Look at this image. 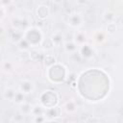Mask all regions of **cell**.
<instances>
[{"instance_id": "6da1fadb", "label": "cell", "mask_w": 123, "mask_h": 123, "mask_svg": "<svg viewBox=\"0 0 123 123\" xmlns=\"http://www.w3.org/2000/svg\"><path fill=\"white\" fill-rule=\"evenodd\" d=\"M67 75V68L61 62H57L53 66L46 69V77L49 82L54 85H60L63 83L66 80Z\"/></svg>"}, {"instance_id": "7a4b0ae2", "label": "cell", "mask_w": 123, "mask_h": 123, "mask_svg": "<svg viewBox=\"0 0 123 123\" xmlns=\"http://www.w3.org/2000/svg\"><path fill=\"white\" fill-rule=\"evenodd\" d=\"M23 38L28 41L32 48H36L41 46L44 40V36L40 28L37 26H31L23 32Z\"/></svg>"}, {"instance_id": "3957f363", "label": "cell", "mask_w": 123, "mask_h": 123, "mask_svg": "<svg viewBox=\"0 0 123 123\" xmlns=\"http://www.w3.org/2000/svg\"><path fill=\"white\" fill-rule=\"evenodd\" d=\"M59 103H60L59 94L52 89H46L39 94L38 104L42 106L44 109L56 107L59 105Z\"/></svg>"}, {"instance_id": "277c9868", "label": "cell", "mask_w": 123, "mask_h": 123, "mask_svg": "<svg viewBox=\"0 0 123 123\" xmlns=\"http://www.w3.org/2000/svg\"><path fill=\"white\" fill-rule=\"evenodd\" d=\"M67 24L75 30H79L85 23L84 15L79 12H72L67 15Z\"/></svg>"}, {"instance_id": "5b68a950", "label": "cell", "mask_w": 123, "mask_h": 123, "mask_svg": "<svg viewBox=\"0 0 123 123\" xmlns=\"http://www.w3.org/2000/svg\"><path fill=\"white\" fill-rule=\"evenodd\" d=\"M36 89V85L32 80L29 79H21L17 85V90L22 92L25 95L32 94Z\"/></svg>"}, {"instance_id": "8992f818", "label": "cell", "mask_w": 123, "mask_h": 123, "mask_svg": "<svg viewBox=\"0 0 123 123\" xmlns=\"http://www.w3.org/2000/svg\"><path fill=\"white\" fill-rule=\"evenodd\" d=\"M62 113V108L56 106L53 108L45 109L44 111V117L46 120H56L61 117Z\"/></svg>"}, {"instance_id": "52a82bcc", "label": "cell", "mask_w": 123, "mask_h": 123, "mask_svg": "<svg viewBox=\"0 0 123 123\" xmlns=\"http://www.w3.org/2000/svg\"><path fill=\"white\" fill-rule=\"evenodd\" d=\"M78 52L80 56L85 60H89L94 55V49L89 43H84L78 47Z\"/></svg>"}, {"instance_id": "ba28073f", "label": "cell", "mask_w": 123, "mask_h": 123, "mask_svg": "<svg viewBox=\"0 0 123 123\" xmlns=\"http://www.w3.org/2000/svg\"><path fill=\"white\" fill-rule=\"evenodd\" d=\"M12 28L14 30H18V31H21V32H24L29 27H31L29 25L28 19H26L25 17H14L13 20H12Z\"/></svg>"}, {"instance_id": "9c48e42d", "label": "cell", "mask_w": 123, "mask_h": 123, "mask_svg": "<svg viewBox=\"0 0 123 123\" xmlns=\"http://www.w3.org/2000/svg\"><path fill=\"white\" fill-rule=\"evenodd\" d=\"M62 111L67 114H73L78 111V104L75 99H69L62 105Z\"/></svg>"}, {"instance_id": "30bf717a", "label": "cell", "mask_w": 123, "mask_h": 123, "mask_svg": "<svg viewBox=\"0 0 123 123\" xmlns=\"http://www.w3.org/2000/svg\"><path fill=\"white\" fill-rule=\"evenodd\" d=\"M50 14V9L47 5L45 4H39L36 8V15L38 19L44 20L46 19Z\"/></svg>"}, {"instance_id": "8fae6325", "label": "cell", "mask_w": 123, "mask_h": 123, "mask_svg": "<svg viewBox=\"0 0 123 123\" xmlns=\"http://www.w3.org/2000/svg\"><path fill=\"white\" fill-rule=\"evenodd\" d=\"M109 35L106 33L105 30L100 29V30H96L93 32L92 34V39L97 43V44H103L108 40Z\"/></svg>"}, {"instance_id": "7c38bea8", "label": "cell", "mask_w": 123, "mask_h": 123, "mask_svg": "<svg viewBox=\"0 0 123 123\" xmlns=\"http://www.w3.org/2000/svg\"><path fill=\"white\" fill-rule=\"evenodd\" d=\"M86 34L84 31L81 30H76L75 33L73 34V41L78 45V47L84 43H86Z\"/></svg>"}, {"instance_id": "4fadbf2b", "label": "cell", "mask_w": 123, "mask_h": 123, "mask_svg": "<svg viewBox=\"0 0 123 123\" xmlns=\"http://www.w3.org/2000/svg\"><path fill=\"white\" fill-rule=\"evenodd\" d=\"M17 90L13 87H11V86H6L2 92V96L5 100L7 101H12L13 102V99L15 97V94H16Z\"/></svg>"}, {"instance_id": "5bb4252c", "label": "cell", "mask_w": 123, "mask_h": 123, "mask_svg": "<svg viewBox=\"0 0 123 123\" xmlns=\"http://www.w3.org/2000/svg\"><path fill=\"white\" fill-rule=\"evenodd\" d=\"M102 18L103 20L108 24V23H112L115 22L116 19V13L115 12L111 11V10H106L103 13H102Z\"/></svg>"}, {"instance_id": "9a60e30c", "label": "cell", "mask_w": 123, "mask_h": 123, "mask_svg": "<svg viewBox=\"0 0 123 123\" xmlns=\"http://www.w3.org/2000/svg\"><path fill=\"white\" fill-rule=\"evenodd\" d=\"M33 105H31L30 103L28 102H25L21 105H19V108H18V111L23 114L24 116L25 115H32V111H33Z\"/></svg>"}, {"instance_id": "2e32d148", "label": "cell", "mask_w": 123, "mask_h": 123, "mask_svg": "<svg viewBox=\"0 0 123 123\" xmlns=\"http://www.w3.org/2000/svg\"><path fill=\"white\" fill-rule=\"evenodd\" d=\"M51 39L55 45V47H58V46H61L62 44L64 43V39H63V36L61 32H55L52 37H51Z\"/></svg>"}, {"instance_id": "e0dca14e", "label": "cell", "mask_w": 123, "mask_h": 123, "mask_svg": "<svg viewBox=\"0 0 123 123\" xmlns=\"http://www.w3.org/2000/svg\"><path fill=\"white\" fill-rule=\"evenodd\" d=\"M63 47H64V50L69 54H73L78 51V45L73 41V39L69 41H65L63 43Z\"/></svg>"}, {"instance_id": "ac0fdd59", "label": "cell", "mask_w": 123, "mask_h": 123, "mask_svg": "<svg viewBox=\"0 0 123 123\" xmlns=\"http://www.w3.org/2000/svg\"><path fill=\"white\" fill-rule=\"evenodd\" d=\"M43 62H44V65L46 66V69L53 66L55 63H57V59L54 55L52 54H48L44 57V60H43Z\"/></svg>"}, {"instance_id": "d6986e66", "label": "cell", "mask_w": 123, "mask_h": 123, "mask_svg": "<svg viewBox=\"0 0 123 123\" xmlns=\"http://www.w3.org/2000/svg\"><path fill=\"white\" fill-rule=\"evenodd\" d=\"M44 111H45V109H44L42 106H40L39 104L34 105V107H33V111H32V116L35 117V116L44 115Z\"/></svg>"}, {"instance_id": "ffe728a7", "label": "cell", "mask_w": 123, "mask_h": 123, "mask_svg": "<svg viewBox=\"0 0 123 123\" xmlns=\"http://www.w3.org/2000/svg\"><path fill=\"white\" fill-rule=\"evenodd\" d=\"M2 71L6 74H9L13 71V64L10 61H3L2 62Z\"/></svg>"}, {"instance_id": "44dd1931", "label": "cell", "mask_w": 123, "mask_h": 123, "mask_svg": "<svg viewBox=\"0 0 123 123\" xmlns=\"http://www.w3.org/2000/svg\"><path fill=\"white\" fill-rule=\"evenodd\" d=\"M106 33L109 35V36H112L116 33L117 31V25L115 22H112V23H108L106 25V29H105Z\"/></svg>"}, {"instance_id": "7402d4cb", "label": "cell", "mask_w": 123, "mask_h": 123, "mask_svg": "<svg viewBox=\"0 0 123 123\" xmlns=\"http://www.w3.org/2000/svg\"><path fill=\"white\" fill-rule=\"evenodd\" d=\"M13 102L16 104V105H21V104H23V103H25L26 101H25V94H23L22 92H20L19 90H17V92H16V94H15V97H14V99H13Z\"/></svg>"}, {"instance_id": "603a6c76", "label": "cell", "mask_w": 123, "mask_h": 123, "mask_svg": "<svg viewBox=\"0 0 123 123\" xmlns=\"http://www.w3.org/2000/svg\"><path fill=\"white\" fill-rule=\"evenodd\" d=\"M17 47H18V49L20 51H27V50L32 48L31 45L28 43V41L26 39H24V38H22L19 42H17Z\"/></svg>"}, {"instance_id": "cb8c5ba5", "label": "cell", "mask_w": 123, "mask_h": 123, "mask_svg": "<svg viewBox=\"0 0 123 123\" xmlns=\"http://www.w3.org/2000/svg\"><path fill=\"white\" fill-rule=\"evenodd\" d=\"M41 46H42L43 49H46V50H51V49H53V48L55 47V45H54V43H53L51 37L46 38V39L44 38V40H43Z\"/></svg>"}, {"instance_id": "d4e9b609", "label": "cell", "mask_w": 123, "mask_h": 123, "mask_svg": "<svg viewBox=\"0 0 123 123\" xmlns=\"http://www.w3.org/2000/svg\"><path fill=\"white\" fill-rule=\"evenodd\" d=\"M40 56H41V53H40V51H38L37 48H33V49L30 51V58H31L33 61H37Z\"/></svg>"}, {"instance_id": "484cf974", "label": "cell", "mask_w": 123, "mask_h": 123, "mask_svg": "<svg viewBox=\"0 0 123 123\" xmlns=\"http://www.w3.org/2000/svg\"><path fill=\"white\" fill-rule=\"evenodd\" d=\"M8 14V10H7V8L4 6V5H0V19H1V21H3L4 20V18H5V16Z\"/></svg>"}, {"instance_id": "4316f807", "label": "cell", "mask_w": 123, "mask_h": 123, "mask_svg": "<svg viewBox=\"0 0 123 123\" xmlns=\"http://www.w3.org/2000/svg\"><path fill=\"white\" fill-rule=\"evenodd\" d=\"M23 117H24V115H23V114H21V113L19 112L17 115H15V116H14L15 123H21V121L23 120Z\"/></svg>"}, {"instance_id": "83f0119b", "label": "cell", "mask_w": 123, "mask_h": 123, "mask_svg": "<svg viewBox=\"0 0 123 123\" xmlns=\"http://www.w3.org/2000/svg\"><path fill=\"white\" fill-rule=\"evenodd\" d=\"M45 123H56V121L55 120H46Z\"/></svg>"}, {"instance_id": "f1b7e54d", "label": "cell", "mask_w": 123, "mask_h": 123, "mask_svg": "<svg viewBox=\"0 0 123 123\" xmlns=\"http://www.w3.org/2000/svg\"><path fill=\"white\" fill-rule=\"evenodd\" d=\"M33 123H34V122H33Z\"/></svg>"}]
</instances>
